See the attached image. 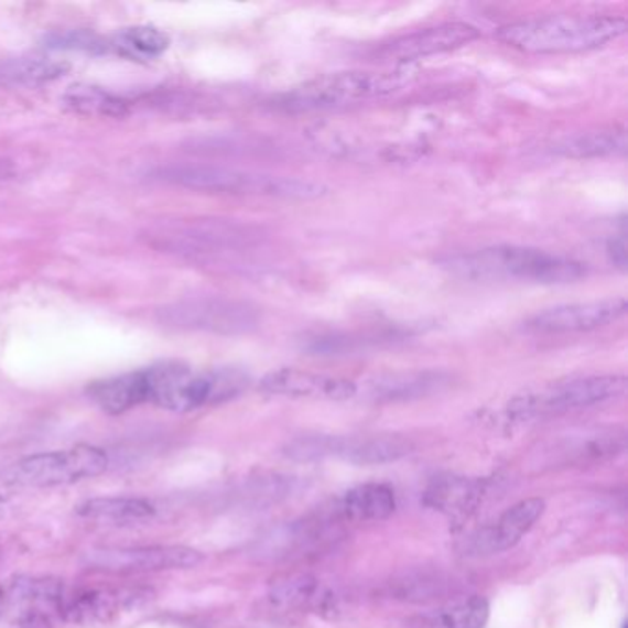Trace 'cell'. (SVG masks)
I'll use <instances>...</instances> for the list:
<instances>
[{"label":"cell","instance_id":"cell-1","mask_svg":"<svg viewBox=\"0 0 628 628\" xmlns=\"http://www.w3.org/2000/svg\"><path fill=\"white\" fill-rule=\"evenodd\" d=\"M444 270L466 281L528 282L567 284L586 277V264L564 255L523 246L483 247L472 253L446 257Z\"/></svg>","mask_w":628,"mask_h":628},{"label":"cell","instance_id":"cell-2","mask_svg":"<svg viewBox=\"0 0 628 628\" xmlns=\"http://www.w3.org/2000/svg\"><path fill=\"white\" fill-rule=\"evenodd\" d=\"M622 15L564 13L526 19L496 30L504 45L528 54H575L603 48L627 34Z\"/></svg>","mask_w":628,"mask_h":628},{"label":"cell","instance_id":"cell-3","mask_svg":"<svg viewBox=\"0 0 628 628\" xmlns=\"http://www.w3.org/2000/svg\"><path fill=\"white\" fill-rule=\"evenodd\" d=\"M152 180L207 194L277 197V199H297V202L317 199L328 192V188L317 181L232 169L221 164H166L153 170Z\"/></svg>","mask_w":628,"mask_h":628},{"label":"cell","instance_id":"cell-4","mask_svg":"<svg viewBox=\"0 0 628 628\" xmlns=\"http://www.w3.org/2000/svg\"><path fill=\"white\" fill-rule=\"evenodd\" d=\"M148 404L174 413H191L225 404L249 388V376L235 367L192 369L180 361L147 367Z\"/></svg>","mask_w":628,"mask_h":628},{"label":"cell","instance_id":"cell-5","mask_svg":"<svg viewBox=\"0 0 628 628\" xmlns=\"http://www.w3.org/2000/svg\"><path fill=\"white\" fill-rule=\"evenodd\" d=\"M404 74L402 71H343L323 74L275 96L273 106L286 112H310L380 100L393 95L405 84Z\"/></svg>","mask_w":628,"mask_h":628},{"label":"cell","instance_id":"cell-6","mask_svg":"<svg viewBox=\"0 0 628 628\" xmlns=\"http://www.w3.org/2000/svg\"><path fill=\"white\" fill-rule=\"evenodd\" d=\"M628 380L622 375H594L570 378L564 382L551 383L534 393L517 397L509 404V411L518 419L559 415L567 411L583 410L605 404L627 394Z\"/></svg>","mask_w":628,"mask_h":628},{"label":"cell","instance_id":"cell-7","mask_svg":"<svg viewBox=\"0 0 628 628\" xmlns=\"http://www.w3.org/2000/svg\"><path fill=\"white\" fill-rule=\"evenodd\" d=\"M109 468V457L104 450L89 444L73 448L54 450L29 455L13 463L7 481L15 487H67L74 483L95 479Z\"/></svg>","mask_w":628,"mask_h":628},{"label":"cell","instance_id":"cell-8","mask_svg":"<svg viewBox=\"0 0 628 628\" xmlns=\"http://www.w3.org/2000/svg\"><path fill=\"white\" fill-rule=\"evenodd\" d=\"M159 320L183 331L213 332L224 336L246 334L259 326L260 317L251 304L225 297H191L166 304Z\"/></svg>","mask_w":628,"mask_h":628},{"label":"cell","instance_id":"cell-9","mask_svg":"<svg viewBox=\"0 0 628 628\" xmlns=\"http://www.w3.org/2000/svg\"><path fill=\"white\" fill-rule=\"evenodd\" d=\"M153 599V589L147 586H90L65 592L57 616L63 621L95 627L130 614Z\"/></svg>","mask_w":628,"mask_h":628},{"label":"cell","instance_id":"cell-10","mask_svg":"<svg viewBox=\"0 0 628 628\" xmlns=\"http://www.w3.org/2000/svg\"><path fill=\"white\" fill-rule=\"evenodd\" d=\"M203 555L186 545H142L106 548L87 553V564L111 573H161L191 570L202 564Z\"/></svg>","mask_w":628,"mask_h":628},{"label":"cell","instance_id":"cell-11","mask_svg":"<svg viewBox=\"0 0 628 628\" xmlns=\"http://www.w3.org/2000/svg\"><path fill=\"white\" fill-rule=\"evenodd\" d=\"M627 314V299L610 297L586 303L556 304L528 321L529 331L540 334H573L611 325Z\"/></svg>","mask_w":628,"mask_h":628},{"label":"cell","instance_id":"cell-12","mask_svg":"<svg viewBox=\"0 0 628 628\" xmlns=\"http://www.w3.org/2000/svg\"><path fill=\"white\" fill-rule=\"evenodd\" d=\"M479 35H481L479 30L468 23L437 24V26L416 30V32L400 35L397 40L383 43L376 51V56L382 62H419V59H426V57L470 45Z\"/></svg>","mask_w":628,"mask_h":628},{"label":"cell","instance_id":"cell-13","mask_svg":"<svg viewBox=\"0 0 628 628\" xmlns=\"http://www.w3.org/2000/svg\"><path fill=\"white\" fill-rule=\"evenodd\" d=\"M260 389L268 394L286 399L350 400L359 393L358 383L339 376L312 372V370L284 369L271 370L260 380Z\"/></svg>","mask_w":628,"mask_h":628},{"label":"cell","instance_id":"cell-14","mask_svg":"<svg viewBox=\"0 0 628 628\" xmlns=\"http://www.w3.org/2000/svg\"><path fill=\"white\" fill-rule=\"evenodd\" d=\"M87 397L107 415H122L137 405L148 404L147 369L96 380L87 388Z\"/></svg>","mask_w":628,"mask_h":628},{"label":"cell","instance_id":"cell-15","mask_svg":"<svg viewBox=\"0 0 628 628\" xmlns=\"http://www.w3.org/2000/svg\"><path fill=\"white\" fill-rule=\"evenodd\" d=\"M545 504L540 498L523 499L511 509H507L492 528H488L477 539L479 550L487 553L511 550L517 545L523 534L533 528L534 522L542 517Z\"/></svg>","mask_w":628,"mask_h":628},{"label":"cell","instance_id":"cell-16","mask_svg":"<svg viewBox=\"0 0 628 628\" xmlns=\"http://www.w3.org/2000/svg\"><path fill=\"white\" fill-rule=\"evenodd\" d=\"M413 443L400 435H369V437H337L336 457L354 465H383L411 454Z\"/></svg>","mask_w":628,"mask_h":628},{"label":"cell","instance_id":"cell-17","mask_svg":"<svg viewBox=\"0 0 628 628\" xmlns=\"http://www.w3.org/2000/svg\"><path fill=\"white\" fill-rule=\"evenodd\" d=\"M446 382L448 378L435 370L376 376L375 380L369 382V397L378 402L419 399V397L435 393L444 388Z\"/></svg>","mask_w":628,"mask_h":628},{"label":"cell","instance_id":"cell-18","mask_svg":"<svg viewBox=\"0 0 628 628\" xmlns=\"http://www.w3.org/2000/svg\"><path fill=\"white\" fill-rule=\"evenodd\" d=\"M76 512L85 520L109 523V526H136L150 522L158 515L152 501L130 496H109V498H93L76 507Z\"/></svg>","mask_w":628,"mask_h":628},{"label":"cell","instance_id":"cell-19","mask_svg":"<svg viewBox=\"0 0 628 628\" xmlns=\"http://www.w3.org/2000/svg\"><path fill=\"white\" fill-rule=\"evenodd\" d=\"M488 611L485 597L470 595L413 617L408 621V628H483L487 625Z\"/></svg>","mask_w":628,"mask_h":628},{"label":"cell","instance_id":"cell-20","mask_svg":"<svg viewBox=\"0 0 628 628\" xmlns=\"http://www.w3.org/2000/svg\"><path fill=\"white\" fill-rule=\"evenodd\" d=\"M71 71L65 59L48 56H23L0 63L2 87H37L63 78Z\"/></svg>","mask_w":628,"mask_h":628},{"label":"cell","instance_id":"cell-21","mask_svg":"<svg viewBox=\"0 0 628 628\" xmlns=\"http://www.w3.org/2000/svg\"><path fill=\"white\" fill-rule=\"evenodd\" d=\"M169 46V34L150 24L120 30L111 40H106L107 52H115L130 62H152L163 56Z\"/></svg>","mask_w":628,"mask_h":628},{"label":"cell","instance_id":"cell-22","mask_svg":"<svg viewBox=\"0 0 628 628\" xmlns=\"http://www.w3.org/2000/svg\"><path fill=\"white\" fill-rule=\"evenodd\" d=\"M342 509L345 517L354 522H378L393 515L397 499L391 488L369 483L348 490L343 498Z\"/></svg>","mask_w":628,"mask_h":628},{"label":"cell","instance_id":"cell-23","mask_svg":"<svg viewBox=\"0 0 628 628\" xmlns=\"http://www.w3.org/2000/svg\"><path fill=\"white\" fill-rule=\"evenodd\" d=\"M63 104L84 117L122 118L130 112V104L111 90L90 84H74L65 90Z\"/></svg>","mask_w":628,"mask_h":628},{"label":"cell","instance_id":"cell-24","mask_svg":"<svg viewBox=\"0 0 628 628\" xmlns=\"http://www.w3.org/2000/svg\"><path fill=\"white\" fill-rule=\"evenodd\" d=\"M556 152L573 159L611 158L627 153V131L605 130L581 133L562 142Z\"/></svg>","mask_w":628,"mask_h":628},{"label":"cell","instance_id":"cell-25","mask_svg":"<svg viewBox=\"0 0 628 628\" xmlns=\"http://www.w3.org/2000/svg\"><path fill=\"white\" fill-rule=\"evenodd\" d=\"M481 496V483L463 479V477H448L437 481L427 492V501L441 511L450 515H465L477 506Z\"/></svg>","mask_w":628,"mask_h":628},{"label":"cell","instance_id":"cell-26","mask_svg":"<svg viewBox=\"0 0 628 628\" xmlns=\"http://www.w3.org/2000/svg\"><path fill=\"white\" fill-rule=\"evenodd\" d=\"M337 435H306L293 438L284 448V454L293 461L310 463V461L336 457Z\"/></svg>","mask_w":628,"mask_h":628},{"label":"cell","instance_id":"cell-27","mask_svg":"<svg viewBox=\"0 0 628 628\" xmlns=\"http://www.w3.org/2000/svg\"><path fill=\"white\" fill-rule=\"evenodd\" d=\"M317 589L320 584L308 575L292 577L286 583L277 584L273 588V600L281 605L303 606L317 600Z\"/></svg>","mask_w":628,"mask_h":628},{"label":"cell","instance_id":"cell-28","mask_svg":"<svg viewBox=\"0 0 628 628\" xmlns=\"http://www.w3.org/2000/svg\"><path fill=\"white\" fill-rule=\"evenodd\" d=\"M8 628H54V621H52V614L30 610L13 616L12 625Z\"/></svg>","mask_w":628,"mask_h":628},{"label":"cell","instance_id":"cell-29","mask_svg":"<svg viewBox=\"0 0 628 628\" xmlns=\"http://www.w3.org/2000/svg\"><path fill=\"white\" fill-rule=\"evenodd\" d=\"M606 249H608V255H610L611 264L621 271L627 270V236H625V232L614 236L608 241Z\"/></svg>","mask_w":628,"mask_h":628},{"label":"cell","instance_id":"cell-30","mask_svg":"<svg viewBox=\"0 0 628 628\" xmlns=\"http://www.w3.org/2000/svg\"><path fill=\"white\" fill-rule=\"evenodd\" d=\"M15 174H18V170L13 166L12 161L0 159V181L13 180Z\"/></svg>","mask_w":628,"mask_h":628},{"label":"cell","instance_id":"cell-31","mask_svg":"<svg viewBox=\"0 0 628 628\" xmlns=\"http://www.w3.org/2000/svg\"><path fill=\"white\" fill-rule=\"evenodd\" d=\"M4 507H7V504H4V499L0 498V515L4 512Z\"/></svg>","mask_w":628,"mask_h":628},{"label":"cell","instance_id":"cell-32","mask_svg":"<svg viewBox=\"0 0 628 628\" xmlns=\"http://www.w3.org/2000/svg\"><path fill=\"white\" fill-rule=\"evenodd\" d=\"M0 555H2V545H0Z\"/></svg>","mask_w":628,"mask_h":628}]
</instances>
